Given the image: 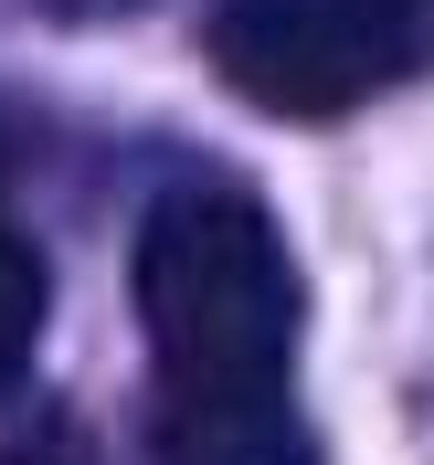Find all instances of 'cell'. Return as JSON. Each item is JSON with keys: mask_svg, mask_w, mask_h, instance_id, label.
<instances>
[{"mask_svg": "<svg viewBox=\"0 0 434 465\" xmlns=\"http://www.w3.org/2000/svg\"><path fill=\"white\" fill-rule=\"evenodd\" d=\"M43 307H54V296H43V254L0 223V391L32 371V349H43Z\"/></svg>", "mask_w": 434, "mask_h": 465, "instance_id": "cell-3", "label": "cell"}, {"mask_svg": "<svg viewBox=\"0 0 434 465\" xmlns=\"http://www.w3.org/2000/svg\"><path fill=\"white\" fill-rule=\"evenodd\" d=\"M0 465H96V455H86V434H75V423H32Z\"/></svg>", "mask_w": 434, "mask_h": 465, "instance_id": "cell-4", "label": "cell"}, {"mask_svg": "<svg viewBox=\"0 0 434 465\" xmlns=\"http://www.w3.org/2000/svg\"><path fill=\"white\" fill-rule=\"evenodd\" d=\"M148 360H159V465H308L287 402L297 360V264L244 191L148 202L127 254Z\"/></svg>", "mask_w": 434, "mask_h": 465, "instance_id": "cell-1", "label": "cell"}, {"mask_svg": "<svg viewBox=\"0 0 434 465\" xmlns=\"http://www.w3.org/2000/svg\"><path fill=\"white\" fill-rule=\"evenodd\" d=\"M424 54V0H212V74L265 116H349Z\"/></svg>", "mask_w": 434, "mask_h": 465, "instance_id": "cell-2", "label": "cell"}]
</instances>
